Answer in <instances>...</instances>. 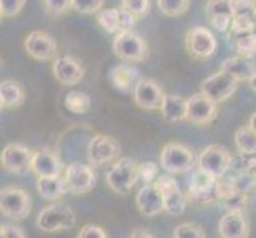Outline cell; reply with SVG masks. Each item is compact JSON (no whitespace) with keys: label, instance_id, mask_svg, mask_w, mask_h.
<instances>
[{"label":"cell","instance_id":"6da1fadb","mask_svg":"<svg viewBox=\"0 0 256 238\" xmlns=\"http://www.w3.org/2000/svg\"><path fill=\"white\" fill-rule=\"evenodd\" d=\"M75 211L64 204H51L43 208L37 216V227L46 234L70 231L72 227H75Z\"/></svg>","mask_w":256,"mask_h":238},{"label":"cell","instance_id":"7a4b0ae2","mask_svg":"<svg viewBox=\"0 0 256 238\" xmlns=\"http://www.w3.org/2000/svg\"><path fill=\"white\" fill-rule=\"evenodd\" d=\"M113 52L126 62H144L148 56V45L138 33L132 30L118 32L113 38Z\"/></svg>","mask_w":256,"mask_h":238},{"label":"cell","instance_id":"3957f363","mask_svg":"<svg viewBox=\"0 0 256 238\" xmlns=\"http://www.w3.org/2000/svg\"><path fill=\"white\" fill-rule=\"evenodd\" d=\"M138 176V165L130 157H121L107 173V184L116 194L124 196L136 186Z\"/></svg>","mask_w":256,"mask_h":238},{"label":"cell","instance_id":"277c9868","mask_svg":"<svg viewBox=\"0 0 256 238\" xmlns=\"http://www.w3.org/2000/svg\"><path fill=\"white\" fill-rule=\"evenodd\" d=\"M32 210L30 196L24 189L8 186L0 191V211L10 219H24Z\"/></svg>","mask_w":256,"mask_h":238},{"label":"cell","instance_id":"5b68a950","mask_svg":"<svg viewBox=\"0 0 256 238\" xmlns=\"http://www.w3.org/2000/svg\"><path fill=\"white\" fill-rule=\"evenodd\" d=\"M237 87H239V79H236L234 76L223 72V70H218L216 73L202 79L200 92L208 97L212 102L222 103L228 100L229 97H232Z\"/></svg>","mask_w":256,"mask_h":238},{"label":"cell","instance_id":"8992f818","mask_svg":"<svg viewBox=\"0 0 256 238\" xmlns=\"http://www.w3.org/2000/svg\"><path fill=\"white\" fill-rule=\"evenodd\" d=\"M161 165L169 173H184L194 167V157L190 148L180 143H167L161 151Z\"/></svg>","mask_w":256,"mask_h":238},{"label":"cell","instance_id":"52a82bcc","mask_svg":"<svg viewBox=\"0 0 256 238\" xmlns=\"http://www.w3.org/2000/svg\"><path fill=\"white\" fill-rule=\"evenodd\" d=\"M184 46H186L188 54L192 59L204 60L215 54L216 51V40L207 27H192L186 32L184 37Z\"/></svg>","mask_w":256,"mask_h":238},{"label":"cell","instance_id":"ba28073f","mask_svg":"<svg viewBox=\"0 0 256 238\" xmlns=\"http://www.w3.org/2000/svg\"><path fill=\"white\" fill-rule=\"evenodd\" d=\"M121 153V146L113 137L108 135H96L88 143V162L92 167H99L107 162H112L114 159H118Z\"/></svg>","mask_w":256,"mask_h":238},{"label":"cell","instance_id":"9c48e42d","mask_svg":"<svg viewBox=\"0 0 256 238\" xmlns=\"http://www.w3.org/2000/svg\"><path fill=\"white\" fill-rule=\"evenodd\" d=\"M26 52L35 60H54L58 54V43L48 32L34 30L24 40Z\"/></svg>","mask_w":256,"mask_h":238},{"label":"cell","instance_id":"30bf717a","mask_svg":"<svg viewBox=\"0 0 256 238\" xmlns=\"http://www.w3.org/2000/svg\"><path fill=\"white\" fill-rule=\"evenodd\" d=\"M232 156L229 154L226 148L220 145H210L198 157V167L204 169L206 172L212 173L216 178H222L229 170V164H231Z\"/></svg>","mask_w":256,"mask_h":238},{"label":"cell","instance_id":"8fae6325","mask_svg":"<svg viewBox=\"0 0 256 238\" xmlns=\"http://www.w3.org/2000/svg\"><path fill=\"white\" fill-rule=\"evenodd\" d=\"M32 156L34 153L29 151V148H26L24 145L10 143L2 149L0 162H2V167L6 172L14 175H22L30 170Z\"/></svg>","mask_w":256,"mask_h":238},{"label":"cell","instance_id":"7c38bea8","mask_svg":"<svg viewBox=\"0 0 256 238\" xmlns=\"http://www.w3.org/2000/svg\"><path fill=\"white\" fill-rule=\"evenodd\" d=\"M64 178L68 186V191L75 194V196L88 194L96 186V173L92 167L83 165L80 162L70 164L64 172Z\"/></svg>","mask_w":256,"mask_h":238},{"label":"cell","instance_id":"4fadbf2b","mask_svg":"<svg viewBox=\"0 0 256 238\" xmlns=\"http://www.w3.org/2000/svg\"><path fill=\"white\" fill-rule=\"evenodd\" d=\"M132 95H134V102L138 108L153 111L161 108V103L166 94L162 91V87L156 81H153V79L140 78Z\"/></svg>","mask_w":256,"mask_h":238},{"label":"cell","instance_id":"5bb4252c","mask_svg":"<svg viewBox=\"0 0 256 238\" xmlns=\"http://www.w3.org/2000/svg\"><path fill=\"white\" fill-rule=\"evenodd\" d=\"M218 103L212 102L202 92L194 94L188 99V114L186 119L196 126H207L216 118Z\"/></svg>","mask_w":256,"mask_h":238},{"label":"cell","instance_id":"9a60e30c","mask_svg":"<svg viewBox=\"0 0 256 238\" xmlns=\"http://www.w3.org/2000/svg\"><path fill=\"white\" fill-rule=\"evenodd\" d=\"M154 184L160 188V191L162 194L167 213L170 216L182 215L184 208H186V197H184L183 192L180 191L178 183H176L174 178H170V176H160Z\"/></svg>","mask_w":256,"mask_h":238},{"label":"cell","instance_id":"2e32d148","mask_svg":"<svg viewBox=\"0 0 256 238\" xmlns=\"http://www.w3.org/2000/svg\"><path fill=\"white\" fill-rule=\"evenodd\" d=\"M52 75L60 84L64 86H75L84 76V67L78 59L72 56H60L52 60Z\"/></svg>","mask_w":256,"mask_h":238},{"label":"cell","instance_id":"e0dca14e","mask_svg":"<svg viewBox=\"0 0 256 238\" xmlns=\"http://www.w3.org/2000/svg\"><path fill=\"white\" fill-rule=\"evenodd\" d=\"M136 204L140 213L146 218H153L156 215L162 213V211H166L164 197L160 188H158L154 183L145 184V186L140 188L136 197Z\"/></svg>","mask_w":256,"mask_h":238},{"label":"cell","instance_id":"ac0fdd59","mask_svg":"<svg viewBox=\"0 0 256 238\" xmlns=\"http://www.w3.org/2000/svg\"><path fill=\"white\" fill-rule=\"evenodd\" d=\"M206 14L210 24L220 32H226L231 27L236 16L231 0H208L206 3Z\"/></svg>","mask_w":256,"mask_h":238},{"label":"cell","instance_id":"d6986e66","mask_svg":"<svg viewBox=\"0 0 256 238\" xmlns=\"http://www.w3.org/2000/svg\"><path fill=\"white\" fill-rule=\"evenodd\" d=\"M218 234L222 238H248L250 223L244 213H228L220 219Z\"/></svg>","mask_w":256,"mask_h":238},{"label":"cell","instance_id":"ffe728a7","mask_svg":"<svg viewBox=\"0 0 256 238\" xmlns=\"http://www.w3.org/2000/svg\"><path fill=\"white\" fill-rule=\"evenodd\" d=\"M30 172H34L37 176L60 175V172H62V164H60L59 157L54 153L43 148V149L34 151Z\"/></svg>","mask_w":256,"mask_h":238},{"label":"cell","instance_id":"44dd1931","mask_svg":"<svg viewBox=\"0 0 256 238\" xmlns=\"http://www.w3.org/2000/svg\"><path fill=\"white\" fill-rule=\"evenodd\" d=\"M110 81L114 89H118L120 92H134L138 83V73L129 64H118L110 70Z\"/></svg>","mask_w":256,"mask_h":238},{"label":"cell","instance_id":"7402d4cb","mask_svg":"<svg viewBox=\"0 0 256 238\" xmlns=\"http://www.w3.org/2000/svg\"><path fill=\"white\" fill-rule=\"evenodd\" d=\"M37 191L42 199L48 202H58L66 196L68 191V186L66 183V178L60 175H52V176H38L37 180Z\"/></svg>","mask_w":256,"mask_h":238},{"label":"cell","instance_id":"603a6c76","mask_svg":"<svg viewBox=\"0 0 256 238\" xmlns=\"http://www.w3.org/2000/svg\"><path fill=\"white\" fill-rule=\"evenodd\" d=\"M160 110H161L162 118L167 122H170V124L182 122L186 119V114H188V100H184L183 97L175 95V94H166Z\"/></svg>","mask_w":256,"mask_h":238},{"label":"cell","instance_id":"cb8c5ba5","mask_svg":"<svg viewBox=\"0 0 256 238\" xmlns=\"http://www.w3.org/2000/svg\"><path fill=\"white\" fill-rule=\"evenodd\" d=\"M26 102V92L20 83L6 79L0 84V107L2 110L18 108Z\"/></svg>","mask_w":256,"mask_h":238},{"label":"cell","instance_id":"d4e9b609","mask_svg":"<svg viewBox=\"0 0 256 238\" xmlns=\"http://www.w3.org/2000/svg\"><path fill=\"white\" fill-rule=\"evenodd\" d=\"M220 70L229 73L239 81H250V78L256 73V67L248 62L245 57H229L220 67Z\"/></svg>","mask_w":256,"mask_h":238},{"label":"cell","instance_id":"484cf974","mask_svg":"<svg viewBox=\"0 0 256 238\" xmlns=\"http://www.w3.org/2000/svg\"><path fill=\"white\" fill-rule=\"evenodd\" d=\"M216 176L212 173L206 172L200 167H196L190 178V191L188 194H202V192H208L216 186Z\"/></svg>","mask_w":256,"mask_h":238},{"label":"cell","instance_id":"4316f807","mask_svg":"<svg viewBox=\"0 0 256 238\" xmlns=\"http://www.w3.org/2000/svg\"><path fill=\"white\" fill-rule=\"evenodd\" d=\"M234 142L239 153L256 154V132L250 126H242L237 129L234 134Z\"/></svg>","mask_w":256,"mask_h":238},{"label":"cell","instance_id":"83f0119b","mask_svg":"<svg viewBox=\"0 0 256 238\" xmlns=\"http://www.w3.org/2000/svg\"><path fill=\"white\" fill-rule=\"evenodd\" d=\"M66 108L74 114H84L91 110V97L82 91H70L64 99Z\"/></svg>","mask_w":256,"mask_h":238},{"label":"cell","instance_id":"f1b7e54d","mask_svg":"<svg viewBox=\"0 0 256 238\" xmlns=\"http://www.w3.org/2000/svg\"><path fill=\"white\" fill-rule=\"evenodd\" d=\"M97 22L107 33L120 32V10L118 8H104L97 13Z\"/></svg>","mask_w":256,"mask_h":238},{"label":"cell","instance_id":"f546056e","mask_svg":"<svg viewBox=\"0 0 256 238\" xmlns=\"http://www.w3.org/2000/svg\"><path fill=\"white\" fill-rule=\"evenodd\" d=\"M234 48L237 51V54L245 59H252L256 54V35L254 32L237 35L234 41Z\"/></svg>","mask_w":256,"mask_h":238},{"label":"cell","instance_id":"4dcf8cb0","mask_svg":"<svg viewBox=\"0 0 256 238\" xmlns=\"http://www.w3.org/2000/svg\"><path fill=\"white\" fill-rule=\"evenodd\" d=\"M191 0H158V8L160 11L169 17L182 16L188 11Z\"/></svg>","mask_w":256,"mask_h":238},{"label":"cell","instance_id":"1f68e13d","mask_svg":"<svg viewBox=\"0 0 256 238\" xmlns=\"http://www.w3.org/2000/svg\"><path fill=\"white\" fill-rule=\"evenodd\" d=\"M254 27H256V22L253 19L252 13H242V14H236L232 17V22H231L229 30H231V33H234L237 37V35L253 32Z\"/></svg>","mask_w":256,"mask_h":238},{"label":"cell","instance_id":"d6a6232c","mask_svg":"<svg viewBox=\"0 0 256 238\" xmlns=\"http://www.w3.org/2000/svg\"><path fill=\"white\" fill-rule=\"evenodd\" d=\"M222 202H223L224 208L228 211H231V213H244L246 205H248V197H246V192L232 191Z\"/></svg>","mask_w":256,"mask_h":238},{"label":"cell","instance_id":"836d02e7","mask_svg":"<svg viewBox=\"0 0 256 238\" xmlns=\"http://www.w3.org/2000/svg\"><path fill=\"white\" fill-rule=\"evenodd\" d=\"M174 238H206V232L194 223H183L174 229Z\"/></svg>","mask_w":256,"mask_h":238},{"label":"cell","instance_id":"e575fe53","mask_svg":"<svg viewBox=\"0 0 256 238\" xmlns=\"http://www.w3.org/2000/svg\"><path fill=\"white\" fill-rule=\"evenodd\" d=\"M72 8L83 14H97L104 10V0H72Z\"/></svg>","mask_w":256,"mask_h":238},{"label":"cell","instance_id":"d590c367","mask_svg":"<svg viewBox=\"0 0 256 238\" xmlns=\"http://www.w3.org/2000/svg\"><path fill=\"white\" fill-rule=\"evenodd\" d=\"M234 184L236 191L240 192H250L252 189L256 188V176L252 173H239V175H231L229 173Z\"/></svg>","mask_w":256,"mask_h":238},{"label":"cell","instance_id":"8d00e7d4","mask_svg":"<svg viewBox=\"0 0 256 238\" xmlns=\"http://www.w3.org/2000/svg\"><path fill=\"white\" fill-rule=\"evenodd\" d=\"M121 8L130 11L137 17H142L150 10V0H121Z\"/></svg>","mask_w":256,"mask_h":238},{"label":"cell","instance_id":"74e56055","mask_svg":"<svg viewBox=\"0 0 256 238\" xmlns=\"http://www.w3.org/2000/svg\"><path fill=\"white\" fill-rule=\"evenodd\" d=\"M26 5V0H0V13L2 17H13L20 14Z\"/></svg>","mask_w":256,"mask_h":238},{"label":"cell","instance_id":"f35d334b","mask_svg":"<svg viewBox=\"0 0 256 238\" xmlns=\"http://www.w3.org/2000/svg\"><path fill=\"white\" fill-rule=\"evenodd\" d=\"M45 10L51 14H64L72 8V0H42Z\"/></svg>","mask_w":256,"mask_h":238},{"label":"cell","instance_id":"ab89813d","mask_svg":"<svg viewBox=\"0 0 256 238\" xmlns=\"http://www.w3.org/2000/svg\"><path fill=\"white\" fill-rule=\"evenodd\" d=\"M156 175H158V165L154 162L138 164V176L140 180L145 181V184L153 183V180H156Z\"/></svg>","mask_w":256,"mask_h":238},{"label":"cell","instance_id":"60d3db41","mask_svg":"<svg viewBox=\"0 0 256 238\" xmlns=\"http://www.w3.org/2000/svg\"><path fill=\"white\" fill-rule=\"evenodd\" d=\"M78 238H108V235L99 226H96V224H84L82 227L80 234H78Z\"/></svg>","mask_w":256,"mask_h":238},{"label":"cell","instance_id":"b9f144b4","mask_svg":"<svg viewBox=\"0 0 256 238\" xmlns=\"http://www.w3.org/2000/svg\"><path fill=\"white\" fill-rule=\"evenodd\" d=\"M138 17L136 14H132L130 11L120 8V32L122 30H132V27L136 25Z\"/></svg>","mask_w":256,"mask_h":238},{"label":"cell","instance_id":"7bdbcfd3","mask_svg":"<svg viewBox=\"0 0 256 238\" xmlns=\"http://www.w3.org/2000/svg\"><path fill=\"white\" fill-rule=\"evenodd\" d=\"M0 238H28L22 229L10 226V224H2L0 227Z\"/></svg>","mask_w":256,"mask_h":238},{"label":"cell","instance_id":"ee69618b","mask_svg":"<svg viewBox=\"0 0 256 238\" xmlns=\"http://www.w3.org/2000/svg\"><path fill=\"white\" fill-rule=\"evenodd\" d=\"M232 8L236 14H242V13H252L253 11V5L252 0H231Z\"/></svg>","mask_w":256,"mask_h":238},{"label":"cell","instance_id":"f6af8a7d","mask_svg":"<svg viewBox=\"0 0 256 238\" xmlns=\"http://www.w3.org/2000/svg\"><path fill=\"white\" fill-rule=\"evenodd\" d=\"M130 238H154V237L148 231H145V229H136V231L132 232Z\"/></svg>","mask_w":256,"mask_h":238},{"label":"cell","instance_id":"bcb514c9","mask_svg":"<svg viewBox=\"0 0 256 238\" xmlns=\"http://www.w3.org/2000/svg\"><path fill=\"white\" fill-rule=\"evenodd\" d=\"M248 126L256 132V111L252 114V116H250V119H248Z\"/></svg>","mask_w":256,"mask_h":238},{"label":"cell","instance_id":"7dc6e473","mask_svg":"<svg viewBox=\"0 0 256 238\" xmlns=\"http://www.w3.org/2000/svg\"><path fill=\"white\" fill-rule=\"evenodd\" d=\"M248 84H250V87H252V89L256 92V73L250 78V81H248Z\"/></svg>","mask_w":256,"mask_h":238},{"label":"cell","instance_id":"c3c4849f","mask_svg":"<svg viewBox=\"0 0 256 238\" xmlns=\"http://www.w3.org/2000/svg\"><path fill=\"white\" fill-rule=\"evenodd\" d=\"M252 16H253V19L256 22V8H253V11H252Z\"/></svg>","mask_w":256,"mask_h":238},{"label":"cell","instance_id":"681fc988","mask_svg":"<svg viewBox=\"0 0 256 238\" xmlns=\"http://www.w3.org/2000/svg\"><path fill=\"white\" fill-rule=\"evenodd\" d=\"M252 5H253V8H256V0H252Z\"/></svg>","mask_w":256,"mask_h":238}]
</instances>
